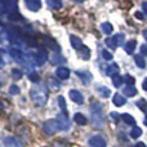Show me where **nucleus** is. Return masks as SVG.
<instances>
[{
  "label": "nucleus",
  "mask_w": 147,
  "mask_h": 147,
  "mask_svg": "<svg viewBox=\"0 0 147 147\" xmlns=\"http://www.w3.org/2000/svg\"><path fill=\"white\" fill-rule=\"evenodd\" d=\"M124 39H125V35H124V34H117V35L112 36V38L106 39V41H105V43H106V45L109 47L110 49H116L117 47L123 44Z\"/></svg>",
  "instance_id": "obj_4"
},
{
  "label": "nucleus",
  "mask_w": 147,
  "mask_h": 147,
  "mask_svg": "<svg viewBox=\"0 0 147 147\" xmlns=\"http://www.w3.org/2000/svg\"><path fill=\"white\" fill-rule=\"evenodd\" d=\"M102 57H103L105 59H106V61H111L112 59V53H110L109 51H106V49H103V51H102Z\"/></svg>",
  "instance_id": "obj_30"
},
{
  "label": "nucleus",
  "mask_w": 147,
  "mask_h": 147,
  "mask_svg": "<svg viewBox=\"0 0 147 147\" xmlns=\"http://www.w3.org/2000/svg\"><path fill=\"white\" fill-rule=\"evenodd\" d=\"M0 88H1V83H0Z\"/></svg>",
  "instance_id": "obj_45"
},
{
  "label": "nucleus",
  "mask_w": 147,
  "mask_h": 147,
  "mask_svg": "<svg viewBox=\"0 0 147 147\" xmlns=\"http://www.w3.org/2000/svg\"><path fill=\"white\" fill-rule=\"evenodd\" d=\"M136 17L140 18V20H142V18H143V14H142V13H136Z\"/></svg>",
  "instance_id": "obj_42"
},
{
  "label": "nucleus",
  "mask_w": 147,
  "mask_h": 147,
  "mask_svg": "<svg viewBox=\"0 0 147 147\" xmlns=\"http://www.w3.org/2000/svg\"><path fill=\"white\" fill-rule=\"evenodd\" d=\"M123 93L128 97H134L136 94H137V89L134 88V85H127L123 89Z\"/></svg>",
  "instance_id": "obj_18"
},
{
  "label": "nucleus",
  "mask_w": 147,
  "mask_h": 147,
  "mask_svg": "<svg viewBox=\"0 0 147 147\" xmlns=\"http://www.w3.org/2000/svg\"><path fill=\"white\" fill-rule=\"evenodd\" d=\"M25 5L27 7L28 10H31V12H38L41 7V1L40 0H26Z\"/></svg>",
  "instance_id": "obj_10"
},
{
  "label": "nucleus",
  "mask_w": 147,
  "mask_h": 147,
  "mask_svg": "<svg viewBox=\"0 0 147 147\" xmlns=\"http://www.w3.org/2000/svg\"><path fill=\"white\" fill-rule=\"evenodd\" d=\"M112 102H114L115 106L121 107V106H124V105H125V98L120 93H116L114 96V99H112Z\"/></svg>",
  "instance_id": "obj_17"
},
{
  "label": "nucleus",
  "mask_w": 147,
  "mask_h": 147,
  "mask_svg": "<svg viewBox=\"0 0 147 147\" xmlns=\"http://www.w3.org/2000/svg\"><path fill=\"white\" fill-rule=\"evenodd\" d=\"M12 76L14 79H21V78H22V72H21L20 70L14 69V70H12Z\"/></svg>",
  "instance_id": "obj_33"
},
{
  "label": "nucleus",
  "mask_w": 147,
  "mask_h": 147,
  "mask_svg": "<svg viewBox=\"0 0 147 147\" xmlns=\"http://www.w3.org/2000/svg\"><path fill=\"white\" fill-rule=\"evenodd\" d=\"M30 96L36 106H44L48 101V90L44 86H35L31 89Z\"/></svg>",
  "instance_id": "obj_2"
},
{
  "label": "nucleus",
  "mask_w": 147,
  "mask_h": 147,
  "mask_svg": "<svg viewBox=\"0 0 147 147\" xmlns=\"http://www.w3.org/2000/svg\"><path fill=\"white\" fill-rule=\"evenodd\" d=\"M78 56L80 57L81 59L86 61V59L90 58V49H89L86 45H83V47H81V48L78 51Z\"/></svg>",
  "instance_id": "obj_12"
},
{
  "label": "nucleus",
  "mask_w": 147,
  "mask_h": 147,
  "mask_svg": "<svg viewBox=\"0 0 147 147\" xmlns=\"http://www.w3.org/2000/svg\"><path fill=\"white\" fill-rule=\"evenodd\" d=\"M9 53H10V56H12V58L14 59V61H17L18 63H23V62H25V53L21 52L20 49L12 48L9 51Z\"/></svg>",
  "instance_id": "obj_9"
},
{
  "label": "nucleus",
  "mask_w": 147,
  "mask_h": 147,
  "mask_svg": "<svg viewBox=\"0 0 147 147\" xmlns=\"http://www.w3.org/2000/svg\"><path fill=\"white\" fill-rule=\"evenodd\" d=\"M141 54H142V56H147V45L141 47Z\"/></svg>",
  "instance_id": "obj_37"
},
{
  "label": "nucleus",
  "mask_w": 147,
  "mask_h": 147,
  "mask_svg": "<svg viewBox=\"0 0 147 147\" xmlns=\"http://www.w3.org/2000/svg\"><path fill=\"white\" fill-rule=\"evenodd\" d=\"M57 121H58V125H59V129L62 130H67L70 128V120H69V116H67V114H65V112H61V114H58V116H57Z\"/></svg>",
  "instance_id": "obj_6"
},
{
  "label": "nucleus",
  "mask_w": 147,
  "mask_h": 147,
  "mask_svg": "<svg viewBox=\"0 0 147 147\" xmlns=\"http://www.w3.org/2000/svg\"><path fill=\"white\" fill-rule=\"evenodd\" d=\"M5 103H7L5 101L0 99V114H3V112H4V110H5Z\"/></svg>",
  "instance_id": "obj_36"
},
{
  "label": "nucleus",
  "mask_w": 147,
  "mask_h": 147,
  "mask_svg": "<svg viewBox=\"0 0 147 147\" xmlns=\"http://www.w3.org/2000/svg\"><path fill=\"white\" fill-rule=\"evenodd\" d=\"M28 79H30L31 81H34V83H38L39 81V75H38V72H30L28 74Z\"/></svg>",
  "instance_id": "obj_32"
},
{
  "label": "nucleus",
  "mask_w": 147,
  "mask_h": 147,
  "mask_svg": "<svg viewBox=\"0 0 147 147\" xmlns=\"http://www.w3.org/2000/svg\"><path fill=\"white\" fill-rule=\"evenodd\" d=\"M76 75L81 79V81H83L84 84H89L92 81V79H93V75H92L90 72L84 71V70H78V71H76Z\"/></svg>",
  "instance_id": "obj_11"
},
{
  "label": "nucleus",
  "mask_w": 147,
  "mask_h": 147,
  "mask_svg": "<svg viewBox=\"0 0 147 147\" xmlns=\"http://www.w3.org/2000/svg\"><path fill=\"white\" fill-rule=\"evenodd\" d=\"M124 80L128 83V85H134V78H132V76L125 75L124 76Z\"/></svg>",
  "instance_id": "obj_34"
},
{
  "label": "nucleus",
  "mask_w": 147,
  "mask_h": 147,
  "mask_svg": "<svg viewBox=\"0 0 147 147\" xmlns=\"http://www.w3.org/2000/svg\"><path fill=\"white\" fill-rule=\"evenodd\" d=\"M56 74H57V76H58L59 79L66 80V79H69V76H70V70L66 69V67H58Z\"/></svg>",
  "instance_id": "obj_15"
},
{
  "label": "nucleus",
  "mask_w": 147,
  "mask_h": 147,
  "mask_svg": "<svg viewBox=\"0 0 147 147\" xmlns=\"http://www.w3.org/2000/svg\"><path fill=\"white\" fill-rule=\"evenodd\" d=\"M90 121L94 128L101 129L105 127V115L103 109L97 101H93L90 103Z\"/></svg>",
  "instance_id": "obj_1"
},
{
  "label": "nucleus",
  "mask_w": 147,
  "mask_h": 147,
  "mask_svg": "<svg viewBox=\"0 0 147 147\" xmlns=\"http://www.w3.org/2000/svg\"><path fill=\"white\" fill-rule=\"evenodd\" d=\"M53 146L54 147H70L69 145H63V143H61V142H54Z\"/></svg>",
  "instance_id": "obj_38"
},
{
  "label": "nucleus",
  "mask_w": 147,
  "mask_h": 147,
  "mask_svg": "<svg viewBox=\"0 0 147 147\" xmlns=\"http://www.w3.org/2000/svg\"><path fill=\"white\" fill-rule=\"evenodd\" d=\"M48 84H49V86H52V88L54 89V90H58V89H59V84L57 83L53 78H49L48 79Z\"/></svg>",
  "instance_id": "obj_28"
},
{
  "label": "nucleus",
  "mask_w": 147,
  "mask_h": 147,
  "mask_svg": "<svg viewBox=\"0 0 147 147\" xmlns=\"http://www.w3.org/2000/svg\"><path fill=\"white\" fill-rule=\"evenodd\" d=\"M97 90H98V94L102 98H109L110 94H111V90H110L109 88H106V86H98Z\"/></svg>",
  "instance_id": "obj_22"
},
{
  "label": "nucleus",
  "mask_w": 147,
  "mask_h": 147,
  "mask_svg": "<svg viewBox=\"0 0 147 147\" xmlns=\"http://www.w3.org/2000/svg\"><path fill=\"white\" fill-rule=\"evenodd\" d=\"M4 146L5 147H22L20 142L14 137H7L4 138Z\"/></svg>",
  "instance_id": "obj_13"
},
{
  "label": "nucleus",
  "mask_w": 147,
  "mask_h": 147,
  "mask_svg": "<svg viewBox=\"0 0 147 147\" xmlns=\"http://www.w3.org/2000/svg\"><path fill=\"white\" fill-rule=\"evenodd\" d=\"M134 61H136V65H137V67H140V69H145V67H146V61L143 59V57L141 56V54H138V56H134Z\"/></svg>",
  "instance_id": "obj_24"
},
{
  "label": "nucleus",
  "mask_w": 147,
  "mask_h": 147,
  "mask_svg": "<svg viewBox=\"0 0 147 147\" xmlns=\"http://www.w3.org/2000/svg\"><path fill=\"white\" fill-rule=\"evenodd\" d=\"M69 96H70V99L74 101L75 103H78V105H83L84 103L83 94H81L79 90H76V89H71V90L69 92Z\"/></svg>",
  "instance_id": "obj_8"
},
{
  "label": "nucleus",
  "mask_w": 147,
  "mask_h": 147,
  "mask_svg": "<svg viewBox=\"0 0 147 147\" xmlns=\"http://www.w3.org/2000/svg\"><path fill=\"white\" fill-rule=\"evenodd\" d=\"M9 92L12 94H18V93H20V88H18L17 85H12V86H10V89H9Z\"/></svg>",
  "instance_id": "obj_35"
},
{
  "label": "nucleus",
  "mask_w": 147,
  "mask_h": 147,
  "mask_svg": "<svg viewBox=\"0 0 147 147\" xmlns=\"http://www.w3.org/2000/svg\"><path fill=\"white\" fill-rule=\"evenodd\" d=\"M145 124L147 125V116H146V119H145Z\"/></svg>",
  "instance_id": "obj_44"
},
{
  "label": "nucleus",
  "mask_w": 147,
  "mask_h": 147,
  "mask_svg": "<svg viewBox=\"0 0 147 147\" xmlns=\"http://www.w3.org/2000/svg\"><path fill=\"white\" fill-rule=\"evenodd\" d=\"M136 45H137V41H136V40L128 41V43L125 44V47H124L125 52H127L128 54H132L133 52H134V49H136Z\"/></svg>",
  "instance_id": "obj_19"
},
{
  "label": "nucleus",
  "mask_w": 147,
  "mask_h": 147,
  "mask_svg": "<svg viewBox=\"0 0 147 147\" xmlns=\"http://www.w3.org/2000/svg\"><path fill=\"white\" fill-rule=\"evenodd\" d=\"M120 72V69L119 66H117L116 63H111L109 67H107V75L111 76V78H115V76H117Z\"/></svg>",
  "instance_id": "obj_14"
},
{
  "label": "nucleus",
  "mask_w": 147,
  "mask_h": 147,
  "mask_svg": "<svg viewBox=\"0 0 147 147\" xmlns=\"http://www.w3.org/2000/svg\"><path fill=\"white\" fill-rule=\"evenodd\" d=\"M142 88L145 89V90H147V78L143 80V83H142Z\"/></svg>",
  "instance_id": "obj_39"
},
{
  "label": "nucleus",
  "mask_w": 147,
  "mask_h": 147,
  "mask_svg": "<svg viewBox=\"0 0 147 147\" xmlns=\"http://www.w3.org/2000/svg\"><path fill=\"white\" fill-rule=\"evenodd\" d=\"M47 5L51 9H59L62 7V3L59 0H47Z\"/></svg>",
  "instance_id": "obj_23"
},
{
  "label": "nucleus",
  "mask_w": 147,
  "mask_h": 147,
  "mask_svg": "<svg viewBox=\"0 0 147 147\" xmlns=\"http://www.w3.org/2000/svg\"><path fill=\"white\" fill-rule=\"evenodd\" d=\"M141 136H142V129L134 125L133 129H132V132H130V137L132 138H138V137H141Z\"/></svg>",
  "instance_id": "obj_26"
},
{
  "label": "nucleus",
  "mask_w": 147,
  "mask_h": 147,
  "mask_svg": "<svg viewBox=\"0 0 147 147\" xmlns=\"http://www.w3.org/2000/svg\"><path fill=\"white\" fill-rule=\"evenodd\" d=\"M136 147H147V146L142 142H138V143H136Z\"/></svg>",
  "instance_id": "obj_40"
},
{
  "label": "nucleus",
  "mask_w": 147,
  "mask_h": 147,
  "mask_svg": "<svg viewBox=\"0 0 147 147\" xmlns=\"http://www.w3.org/2000/svg\"><path fill=\"white\" fill-rule=\"evenodd\" d=\"M143 8H145V13H146V14H147V3H143Z\"/></svg>",
  "instance_id": "obj_43"
},
{
  "label": "nucleus",
  "mask_w": 147,
  "mask_h": 147,
  "mask_svg": "<svg viewBox=\"0 0 147 147\" xmlns=\"http://www.w3.org/2000/svg\"><path fill=\"white\" fill-rule=\"evenodd\" d=\"M112 83H114V85L116 86V88H120V85H123V83H124V78L117 75V76H115V78H112Z\"/></svg>",
  "instance_id": "obj_27"
},
{
  "label": "nucleus",
  "mask_w": 147,
  "mask_h": 147,
  "mask_svg": "<svg viewBox=\"0 0 147 147\" xmlns=\"http://www.w3.org/2000/svg\"><path fill=\"white\" fill-rule=\"evenodd\" d=\"M59 129V125H58V121L54 119H51V120H47L43 125V130L47 136H53L57 130Z\"/></svg>",
  "instance_id": "obj_3"
},
{
  "label": "nucleus",
  "mask_w": 147,
  "mask_h": 147,
  "mask_svg": "<svg viewBox=\"0 0 147 147\" xmlns=\"http://www.w3.org/2000/svg\"><path fill=\"white\" fill-rule=\"evenodd\" d=\"M74 120H75L79 125H86V124H88V119H86L83 114H80V112H79V114H76L75 116H74Z\"/></svg>",
  "instance_id": "obj_20"
},
{
  "label": "nucleus",
  "mask_w": 147,
  "mask_h": 147,
  "mask_svg": "<svg viewBox=\"0 0 147 147\" xmlns=\"http://www.w3.org/2000/svg\"><path fill=\"white\" fill-rule=\"evenodd\" d=\"M137 106L140 107L141 110H143L145 112H147V103H146L145 99H140V101L137 102Z\"/></svg>",
  "instance_id": "obj_31"
},
{
  "label": "nucleus",
  "mask_w": 147,
  "mask_h": 147,
  "mask_svg": "<svg viewBox=\"0 0 147 147\" xmlns=\"http://www.w3.org/2000/svg\"><path fill=\"white\" fill-rule=\"evenodd\" d=\"M70 41H71V45L76 49V51H79V49H80L81 47L84 45L83 41H81V39L78 38V36H75V35H71V36H70Z\"/></svg>",
  "instance_id": "obj_16"
},
{
  "label": "nucleus",
  "mask_w": 147,
  "mask_h": 147,
  "mask_svg": "<svg viewBox=\"0 0 147 147\" xmlns=\"http://www.w3.org/2000/svg\"><path fill=\"white\" fill-rule=\"evenodd\" d=\"M32 59H34V63L35 65L41 66V65H44L47 62L48 54H47V52L44 51V49H39L38 52H35V53L32 54Z\"/></svg>",
  "instance_id": "obj_5"
},
{
  "label": "nucleus",
  "mask_w": 147,
  "mask_h": 147,
  "mask_svg": "<svg viewBox=\"0 0 147 147\" xmlns=\"http://www.w3.org/2000/svg\"><path fill=\"white\" fill-rule=\"evenodd\" d=\"M101 28H102V32H103L105 35H111L112 31H114V27H112V25H111V23H109V22L102 23Z\"/></svg>",
  "instance_id": "obj_21"
},
{
  "label": "nucleus",
  "mask_w": 147,
  "mask_h": 147,
  "mask_svg": "<svg viewBox=\"0 0 147 147\" xmlns=\"http://www.w3.org/2000/svg\"><path fill=\"white\" fill-rule=\"evenodd\" d=\"M121 119L124 120V121L127 123V124H129V125H134V124H136L134 117L130 116L129 114H121Z\"/></svg>",
  "instance_id": "obj_25"
},
{
  "label": "nucleus",
  "mask_w": 147,
  "mask_h": 147,
  "mask_svg": "<svg viewBox=\"0 0 147 147\" xmlns=\"http://www.w3.org/2000/svg\"><path fill=\"white\" fill-rule=\"evenodd\" d=\"M58 105H59V107L62 109V112L66 114V101H65V98L62 96L58 97Z\"/></svg>",
  "instance_id": "obj_29"
},
{
  "label": "nucleus",
  "mask_w": 147,
  "mask_h": 147,
  "mask_svg": "<svg viewBox=\"0 0 147 147\" xmlns=\"http://www.w3.org/2000/svg\"><path fill=\"white\" fill-rule=\"evenodd\" d=\"M89 147H107V143L103 137L101 136H94L89 140Z\"/></svg>",
  "instance_id": "obj_7"
},
{
  "label": "nucleus",
  "mask_w": 147,
  "mask_h": 147,
  "mask_svg": "<svg viewBox=\"0 0 147 147\" xmlns=\"http://www.w3.org/2000/svg\"><path fill=\"white\" fill-rule=\"evenodd\" d=\"M4 65H5L4 59H3V58H1V57H0V69H1V67H4Z\"/></svg>",
  "instance_id": "obj_41"
}]
</instances>
